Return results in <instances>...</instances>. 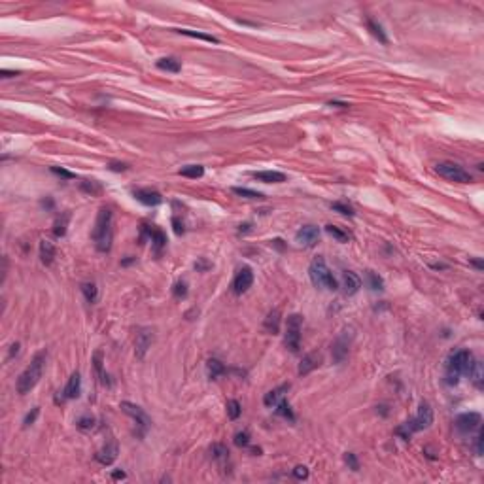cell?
I'll use <instances>...</instances> for the list:
<instances>
[{
	"label": "cell",
	"instance_id": "cell-59",
	"mask_svg": "<svg viewBox=\"0 0 484 484\" xmlns=\"http://www.w3.org/2000/svg\"><path fill=\"white\" fill-rule=\"evenodd\" d=\"M273 244L277 246L278 250H282V248H284V244H282V241H280V239H277V241H273Z\"/></svg>",
	"mask_w": 484,
	"mask_h": 484
},
{
	"label": "cell",
	"instance_id": "cell-12",
	"mask_svg": "<svg viewBox=\"0 0 484 484\" xmlns=\"http://www.w3.org/2000/svg\"><path fill=\"white\" fill-rule=\"evenodd\" d=\"M295 241L299 242L305 248H312L320 241V229L316 225H303L297 233H295Z\"/></svg>",
	"mask_w": 484,
	"mask_h": 484
},
{
	"label": "cell",
	"instance_id": "cell-49",
	"mask_svg": "<svg viewBox=\"0 0 484 484\" xmlns=\"http://www.w3.org/2000/svg\"><path fill=\"white\" fill-rule=\"evenodd\" d=\"M483 441H484V433L481 432V428H479V435H477V441H475V450H477V454L479 456H483Z\"/></svg>",
	"mask_w": 484,
	"mask_h": 484
},
{
	"label": "cell",
	"instance_id": "cell-52",
	"mask_svg": "<svg viewBox=\"0 0 484 484\" xmlns=\"http://www.w3.org/2000/svg\"><path fill=\"white\" fill-rule=\"evenodd\" d=\"M19 352V343H14V345L10 346V356H8V360H12L14 356H17Z\"/></svg>",
	"mask_w": 484,
	"mask_h": 484
},
{
	"label": "cell",
	"instance_id": "cell-47",
	"mask_svg": "<svg viewBox=\"0 0 484 484\" xmlns=\"http://www.w3.org/2000/svg\"><path fill=\"white\" fill-rule=\"evenodd\" d=\"M52 173L57 174V176H61V178H67V180L76 178V174H72L70 171H67V169H61V167H52Z\"/></svg>",
	"mask_w": 484,
	"mask_h": 484
},
{
	"label": "cell",
	"instance_id": "cell-16",
	"mask_svg": "<svg viewBox=\"0 0 484 484\" xmlns=\"http://www.w3.org/2000/svg\"><path fill=\"white\" fill-rule=\"evenodd\" d=\"M146 237H150V241H152V244H154V248H156L157 254H159V252L167 246V237H165V233H163L161 229H157V227L142 225V241H144Z\"/></svg>",
	"mask_w": 484,
	"mask_h": 484
},
{
	"label": "cell",
	"instance_id": "cell-28",
	"mask_svg": "<svg viewBox=\"0 0 484 484\" xmlns=\"http://www.w3.org/2000/svg\"><path fill=\"white\" fill-rule=\"evenodd\" d=\"M174 33L184 36H191V38H199V40H205V42H210V44H218L220 40L216 36L212 35H205V33H197V31H190V29H173Z\"/></svg>",
	"mask_w": 484,
	"mask_h": 484
},
{
	"label": "cell",
	"instance_id": "cell-22",
	"mask_svg": "<svg viewBox=\"0 0 484 484\" xmlns=\"http://www.w3.org/2000/svg\"><path fill=\"white\" fill-rule=\"evenodd\" d=\"M256 180L259 182H265V184H282L286 182V174L278 173V171H259V173L252 174Z\"/></svg>",
	"mask_w": 484,
	"mask_h": 484
},
{
	"label": "cell",
	"instance_id": "cell-41",
	"mask_svg": "<svg viewBox=\"0 0 484 484\" xmlns=\"http://www.w3.org/2000/svg\"><path fill=\"white\" fill-rule=\"evenodd\" d=\"M173 295L176 299H184L188 297V284L186 282H176L173 288Z\"/></svg>",
	"mask_w": 484,
	"mask_h": 484
},
{
	"label": "cell",
	"instance_id": "cell-15",
	"mask_svg": "<svg viewBox=\"0 0 484 484\" xmlns=\"http://www.w3.org/2000/svg\"><path fill=\"white\" fill-rule=\"evenodd\" d=\"M118 454H120V447H118L116 441H112V443L104 445L103 449L95 454V460H97L101 466H112V464L116 462Z\"/></svg>",
	"mask_w": 484,
	"mask_h": 484
},
{
	"label": "cell",
	"instance_id": "cell-7",
	"mask_svg": "<svg viewBox=\"0 0 484 484\" xmlns=\"http://www.w3.org/2000/svg\"><path fill=\"white\" fill-rule=\"evenodd\" d=\"M301 329H303V316L301 314H290L286 322V335L284 343L290 348V352L297 354L301 348Z\"/></svg>",
	"mask_w": 484,
	"mask_h": 484
},
{
	"label": "cell",
	"instance_id": "cell-2",
	"mask_svg": "<svg viewBox=\"0 0 484 484\" xmlns=\"http://www.w3.org/2000/svg\"><path fill=\"white\" fill-rule=\"evenodd\" d=\"M93 242L95 248L99 252H110L112 248V241H114V214L110 208H101L97 222H95V229H93Z\"/></svg>",
	"mask_w": 484,
	"mask_h": 484
},
{
	"label": "cell",
	"instance_id": "cell-38",
	"mask_svg": "<svg viewBox=\"0 0 484 484\" xmlns=\"http://www.w3.org/2000/svg\"><path fill=\"white\" fill-rule=\"evenodd\" d=\"M233 193L239 197H244V199H263V193L248 190V188H233Z\"/></svg>",
	"mask_w": 484,
	"mask_h": 484
},
{
	"label": "cell",
	"instance_id": "cell-3",
	"mask_svg": "<svg viewBox=\"0 0 484 484\" xmlns=\"http://www.w3.org/2000/svg\"><path fill=\"white\" fill-rule=\"evenodd\" d=\"M432 424H433L432 405H430L428 401H422V403H420V407H418V413H416L415 418H413V420H409V422H405L403 426H399L398 430H396V435H399L403 441H411L413 433L424 432V430H428Z\"/></svg>",
	"mask_w": 484,
	"mask_h": 484
},
{
	"label": "cell",
	"instance_id": "cell-29",
	"mask_svg": "<svg viewBox=\"0 0 484 484\" xmlns=\"http://www.w3.org/2000/svg\"><path fill=\"white\" fill-rule=\"evenodd\" d=\"M326 231H328V235H331L335 241L341 242V244H346V242L352 239V235H350V233L343 231V229H341V227H337V225H326Z\"/></svg>",
	"mask_w": 484,
	"mask_h": 484
},
{
	"label": "cell",
	"instance_id": "cell-14",
	"mask_svg": "<svg viewBox=\"0 0 484 484\" xmlns=\"http://www.w3.org/2000/svg\"><path fill=\"white\" fill-rule=\"evenodd\" d=\"M133 197L142 203L144 207H157V205H161L163 203V197H161V193L156 190H150V188H144V190H135L133 191Z\"/></svg>",
	"mask_w": 484,
	"mask_h": 484
},
{
	"label": "cell",
	"instance_id": "cell-54",
	"mask_svg": "<svg viewBox=\"0 0 484 484\" xmlns=\"http://www.w3.org/2000/svg\"><path fill=\"white\" fill-rule=\"evenodd\" d=\"M430 267H432V269H435V271H445V269H449V267H447L445 263H432Z\"/></svg>",
	"mask_w": 484,
	"mask_h": 484
},
{
	"label": "cell",
	"instance_id": "cell-46",
	"mask_svg": "<svg viewBox=\"0 0 484 484\" xmlns=\"http://www.w3.org/2000/svg\"><path fill=\"white\" fill-rule=\"evenodd\" d=\"M108 169L114 171V173H123V171L129 169V165H127V163H120V161H110V163H108Z\"/></svg>",
	"mask_w": 484,
	"mask_h": 484
},
{
	"label": "cell",
	"instance_id": "cell-25",
	"mask_svg": "<svg viewBox=\"0 0 484 484\" xmlns=\"http://www.w3.org/2000/svg\"><path fill=\"white\" fill-rule=\"evenodd\" d=\"M225 371H227V369H225V365L220 362V360L210 358V360L207 362V373H208V377H210L212 380H216L218 377H222Z\"/></svg>",
	"mask_w": 484,
	"mask_h": 484
},
{
	"label": "cell",
	"instance_id": "cell-35",
	"mask_svg": "<svg viewBox=\"0 0 484 484\" xmlns=\"http://www.w3.org/2000/svg\"><path fill=\"white\" fill-rule=\"evenodd\" d=\"M367 280H369V288H371L373 292H380V290H384V280H382L377 273L367 271Z\"/></svg>",
	"mask_w": 484,
	"mask_h": 484
},
{
	"label": "cell",
	"instance_id": "cell-9",
	"mask_svg": "<svg viewBox=\"0 0 484 484\" xmlns=\"http://www.w3.org/2000/svg\"><path fill=\"white\" fill-rule=\"evenodd\" d=\"M483 424V416L479 413H464L456 418V430L460 433H473L477 432Z\"/></svg>",
	"mask_w": 484,
	"mask_h": 484
},
{
	"label": "cell",
	"instance_id": "cell-50",
	"mask_svg": "<svg viewBox=\"0 0 484 484\" xmlns=\"http://www.w3.org/2000/svg\"><path fill=\"white\" fill-rule=\"evenodd\" d=\"M173 225H174V233H176V235H184V224H180L178 218H173Z\"/></svg>",
	"mask_w": 484,
	"mask_h": 484
},
{
	"label": "cell",
	"instance_id": "cell-30",
	"mask_svg": "<svg viewBox=\"0 0 484 484\" xmlns=\"http://www.w3.org/2000/svg\"><path fill=\"white\" fill-rule=\"evenodd\" d=\"M93 365H95V371H97L101 382H103L104 386H108L110 380H108V375H104V369H103V350H97V352L93 354Z\"/></svg>",
	"mask_w": 484,
	"mask_h": 484
},
{
	"label": "cell",
	"instance_id": "cell-17",
	"mask_svg": "<svg viewBox=\"0 0 484 484\" xmlns=\"http://www.w3.org/2000/svg\"><path fill=\"white\" fill-rule=\"evenodd\" d=\"M320 363H322V354H320V352H311V354H307V356L301 360V363H299V377L311 375L314 369L320 367Z\"/></svg>",
	"mask_w": 484,
	"mask_h": 484
},
{
	"label": "cell",
	"instance_id": "cell-48",
	"mask_svg": "<svg viewBox=\"0 0 484 484\" xmlns=\"http://www.w3.org/2000/svg\"><path fill=\"white\" fill-rule=\"evenodd\" d=\"M38 415H40V409H38V407H35V409H33V411L29 413V415L25 416V422H23V424H25V426H31V424H35V420L38 418Z\"/></svg>",
	"mask_w": 484,
	"mask_h": 484
},
{
	"label": "cell",
	"instance_id": "cell-33",
	"mask_svg": "<svg viewBox=\"0 0 484 484\" xmlns=\"http://www.w3.org/2000/svg\"><path fill=\"white\" fill-rule=\"evenodd\" d=\"M80 190L84 191V193H89V195H101L103 193V186L97 180H84L80 184Z\"/></svg>",
	"mask_w": 484,
	"mask_h": 484
},
{
	"label": "cell",
	"instance_id": "cell-13",
	"mask_svg": "<svg viewBox=\"0 0 484 484\" xmlns=\"http://www.w3.org/2000/svg\"><path fill=\"white\" fill-rule=\"evenodd\" d=\"M350 331L345 329L339 337H337V341L333 343V360L337 363H343L346 360V356H348V345H350V339H352V335H348Z\"/></svg>",
	"mask_w": 484,
	"mask_h": 484
},
{
	"label": "cell",
	"instance_id": "cell-6",
	"mask_svg": "<svg viewBox=\"0 0 484 484\" xmlns=\"http://www.w3.org/2000/svg\"><path fill=\"white\" fill-rule=\"evenodd\" d=\"M435 173L441 178L449 180V182H456V184H469L473 180V176L467 173L466 169H462L460 165L452 163V161H441L435 165Z\"/></svg>",
	"mask_w": 484,
	"mask_h": 484
},
{
	"label": "cell",
	"instance_id": "cell-34",
	"mask_svg": "<svg viewBox=\"0 0 484 484\" xmlns=\"http://www.w3.org/2000/svg\"><path fill=\"white\" fill-rule=\"evenodd\" d=\"M82 292L86 295L87 303H97V297H99V290H97V286L95 284H91V282H86V284H82Z\"/></svg>",
	"mask_w": 484,
	"mask_h": 484
},
{
	"label": "cell",
	"instance_id": "cell-42",
	"mask_svg": "<svg viewBox=\"0 0 484 484\" xmlns=\"http://www.w3.org/2000/svg\"><path fill=\"white\" fill-rule=\"evenodd\" d=\"M76 426H78L80 430H84V432H87V430H93V428H95V418H91V416H84V418H80V420L76 422Z\"/></svg>",
	"mask_w": 484,
	"mask_h": 484
},
{
	"label": "cell",
	"instance_id": "cell-21",
	"mask_svg": "<svg viewBox=\"0 0 484 484\" xmlns=\"http://www.w3.org/2000/svg\"><path fill=\"white\" fill-rule=\"evenodd\" d=\"M280 318H282V314H280L278 309L271 311L267 314L265 322H263V329H265L269 335H278V331H280Z\"/></svg>",
	"mask_w": 484,
	"mask_h": 484
},
{
	"label": "cell",
	"instance_id": "cell-18",
	"mask_svg": "<svg viewBox=\"0 0 484 484\" xmlns=\"http://www.w3.org/2000/svg\"><path fill=\"white\" fill-rule=\"evenodd\" d=\"M339 288H343V292L345 295H354L360 292V288H362V280L360 277L356 275V273H352V271H345L343 273V282H341V286Z\"/></svg>",
	"mask_w": 484,
	"mask_h": 484
},
{
	"label": "cell",
	"instance_id": "cell-24",
	"mask_svg": "<svg viewBox=\"0 0 484 484\" xmlns=\"http://www.w3.org/2000/svg\"><path fill=\"white\" fill-rule=\"evenodd\" d=\"M40 259H42L44 265H52L53 259H55V246L48 239L40 241Z\"/></svg>",
	"mask_w": 484,
	"mask_h": 484
},
{
	"label": "cell",
	"instance_id": "cell-10",
	"mask_svg": "<svg viewBox=\"0 0 484 484\" xmlns=\"http://www.w3.org/2000/svg\"><path fill=\"white\" fill-rule=\"evenodd\" d=\"M154 339H156V335H154V329L150 328H140L138 333H137V341H135V354H137V358H144L146 356V352L152 348L154 345Z\"/></svg>",
	"mask_w": 484,
	"mask_h": 484
},
{
	"label": "cell",
	"instance_id": "cell-20",
	"mask_svg": "<svg viewBox=\"0 0 484 484\" xmlns=\"http://www.w3.org/2000/svg\"><path fill=\"white\" fill-rule=\"evenodd\" d=\"M80 390H82V377H80V373L76 371V373L70 375L69 382H67V386H65V390H63V398L76 399L80 396Z\"/></svg>",
	"mask_w": 484,
	"mask_h": 484
},
{
	"label": "cell",
	"instance_id": "cell-40",
	"mask_svg": "<svg viewBox=\"0 0 484 484\" xmlns=\"http://www.w3.org/2000/svg\"><path fill=\"white\" fill-rule=\"evenodd\" d=\"M331 210H335V212H339V214H343V216H354V214H356L354 208L350 207V205H346V203H333V205H331Z\"/></svg>",
	"mask_w": 484,
	"mask_h": 484
},
{
	"label": "cell",
	"instance_id": "cell-58",
	"mask_svg": "<svg viewBox=\"0 0 484 484\" xmlns=\"http://www.w3.org/2000/svg\"><path fill=\"white\" fill-rule=\"evenodd\" d=\"M42 207H46V208H50V210H52V208H53V199H48V201H42Z\"/></svg>",
	"mask_w": 484,
	"mask_h": 484
},
{
	"label": "cell",
	"instance_id": "cell-5",
	"mask_svg": "<svg viewBox=\"0 0 484 484\" xmlns=\"http://www.w3.org/2000/svg\"><path fill=\"white\" fill-rule=\"evenodd\" d=\"M309 277H311L312 284L316 288H322V290H329V292H335L339 290V282L335 280L333 273L329 271L328 263L322 256H316L314 259L311 261L309 265Z\"/></svg>",
	"mask_w": 484,
	"mask_h": 484
},
{
	"label": "cell",
	"instance_id": "cell-19",
	"mask_svg": "<svg viewBox=\"0 0 484 484\" xmlns=\"http://www.w3.org/2000/svg\"><path fill=\"white\" fill-rule=\"evenodd\" d=\"M290 384H282V386H278L275 390H271V392H267L265 394V398H263V403H265V407H269V409H273V407H277L278 403L282 401V399L286 398V394L290 392Z\"/></svg>",
	"mask_w": 484,
	"mask_h": 484
},
{
	"label": "cell",
	"instance_id": "cell-57",
	"mask_svg": "<svg viewBox=\"0 0 484 484\" xmlns=\"http://www.w3.org/2000/svg\"><path fill=\"white\" fill-rule=\"evenodd\" d=\"M112 479H125V473H123V471H114V473H112Z\"/></svg>",
	"mask_w": 484,
	"mask_h": 484
},
{
	"label": "cell",
	"instance_id": "cell-32",
	"mask_svg": "<svg viewBox=\"0 0 484 484\" xmlns=\"http://www.w3.org/2000/svg\"><path fill=\"white\" fill-rule=\"evenodd\" d=\"M178 174L186 176V178H201L205 174V167H201V165H186V167H182L178 171Z\"/></svg>",
	"mask_w": 484,
	"mask_h": 484
},
{
	"label": "cell",
	"instance_id": "cell-11",
	"mask_svg": "<svg viewBox=\"0 0 484 484\" xmlns=\"http://www.w3.org/2000/svg\"><path fill=\"white\" fill-rule=\"evenodd\" d=\"M252 284H254V271H252V267H242V269H239V273L235 275L233 292L237 295H241L244 292H248L252 288Z\"/></svg>",
	"mask_w": 484,
	"mask_h": 484
},
{
	"label": "cell",
	"instance_id": "cell-55",
	"mask_svg": "<svg viewBox=\"0 0 484 484\" xmlns=\"http://www.w3.org/2000/svg\"><path fill=\"white\" fill-rule=\"evenodd\" d=\"M471 265L475 267V269H479V271H483V259H471Z\"/></svg>",
	"mask_w": 484,
	"mask_h": 484
},
{
	"label": "cell",
	"instance_id": "cell-27",
	"mask_svg": "<svg viewBox=\"0 0 484 484\" xmlns=\"http://www.w3.org/2000/svg\"><path fill=\"white\" fill-rule=\"evenodd\" d=\"M367 29H369V33L375 36L380 44H388V36H386V33H384V29H382L380 23H377L375 19L367 17Z\"/></svg>",
	"mask_w": 484,
	"mask_h": 484
},
{
	"label": "cell",
	"instance_id": "cell-31",
	"mask_svg": "<svg viewBox=\"0 0 484 484\" xmlns=\"http://www.w3.org/2000/svg\"><path fill=\"white\" fill-rule=\"evenodd\" d=\"M210 454H212V458H214L216 462H220V464L227 462V458H229V450H227V447L222 445V443L212 445V447H210Z\"/></svg>",
	"mask_w": 484,
	"mask_h": 484
},
{
	"label": "cell",
	"instance_id": "cell-56",
	"mask_svg": "<svg viewBox=\"0 0 484 484\" xmlns=\"http://www.w3.org/2000/svg\"><path fill=\"white\" fill-rule=\"evenodd\" d=\"M329 106H339V108H348V103H339V101H331Z\"/></svg>",
	"mask_w": 484,
	"mask_h": 484
},
{
	"label": "cell",
	"instance_id": "cell-43",
	"mask_svg": "<svg viewBox=\"0 0 484 484\" xmlns=\"http://www.w3.org/2000/svg\"><path fill=\"white\" fill-rule=\"evenodd\" d=\"M235 445L237 447H242V449H246L248 445H250V433L248 432H239L235 435Z\"/></svg>",
	"mask_w": 484,
	"mask_h": 484
},
{
	"label": "cell",
	"instance_id": "cell-51",
	"mask_svg": "<svg viewBox=\"0 0 484 484\" xmlns=\"http://www.w3.org/2000/svg\"><path fill=\"white\" fill-rule=\"evenodd\" d=\"M195 269H197V271H207V269H210V263L205 259H199L195 263Z\"/></svg>",
	"mask_w": 484,
	"mask_h": 484
},
{
	"label": "cell",
	"instance_id": "cell-36",
	"mask_svg": "<svg viewBox=\"0 0 484 484\" xmlns=\"http://www.w3.org/2000/svg\"><path fill=\"white\" fill-rule=\"evenodd\" d=\"M277 415L284 416V418H288V420H292V422L295 420L294 411H292V407H290V403H288L286 399H282V401L277 405Z\"/></svg>",
	"mask_w": 484,
	"mask_h": 484
},
{
	"label": "cell",
	"instance_id": "cell-39",
	"mask_svg": "<svg viewBox=\"0 0 484 484\" xmlns=\"http://www.w3.org/2000/svg\"><path fill=\"white\" fill-rule=\"evenodd\" d=\"M469 377H473V380L477 384V388H483V365L479 362L473 363V369L469 373Z\"/></svg>",
	"mask_w": 484,
	"mask_h": 484
},
{
	"label": "cell",
	"instance_id": "cell-37",
	"mask_svg": "<svg viewBox=\"0 0 484 484\" xmlns=\"http://www.w3.org/2000/svg\"><path fill=\"white\" fill-rule=\"evenodd\" d=\"M242 413V407L241 403L237 401V399H229L227 401V416L231 418V420H237Z\"/></svg>",
	"mask_w": 484,
	"mask_h": 484
},
{
	"label": "cell",
	"instance_id": "cell-1",
	"mask_svg": "<svg viewBox=\"0 0 484 484\" xmlns=\"http://www.w3.org/2000/svg\"><path fill=\"white\" fill-rule=\"evenodd\" d=\"M46 358H48V352L46 350H38L31 363L27 365V369L19 375L17 382H16V390H17L19 396H27L36 384L40 382L42 375H44V367H46Z\"/></svg>",
	"mask_w": 484,
	"mask_h": 484
},
{
	"label": "cell",
	"instance_id": "cell-23",
	"mask_svg": "<svg viewBox=\"0 0 484 484\" xmlns=\"http://www.w3.org/2000/svg\"><path fill=\"white\" fill-rule=\"evenodd\" d=\"M156 67L163 72H171V74H178L182 70V63L174 57H163L156 63Z\"/></svg>",
	"mask_w": 484,
	"mask_h": 484
},
{
	"label": "cell",
	"instance_id": "cell-53",
	"mask_svg": "<svg viewBox=\"0 0 484 484\" xmlns=\"http://www.w3.org/2000/svg\"><path fill=\"white\" fill-rule=\"evenodd\" d=\"M0 74H2V78H14V76H19L17 70H2Z\"/></svg>",
	"mask_w": 484,
	"mask_h": 484
},
{
	"label": "cell",
	"instance_id": "cell-45",
	"mask_svg": "<svg viewBox=\"0 0 484 484\" xmlns=\"http://www.w3.org/2000/svg\"><path fill=\"white\" fill-rule=\"evenodd\" d=\"M294 477L297 481H305V479H309V469L305 466H297L294 469Z\"/></svg>",
	"mask_w": 484,
	"mask_h": 484
},
{
	"label": "cell",
	"instance_id": "cell-26",
	"mask_svg": "<svg viewBox=\"0 0 484 484\" xmlns=\"http://www.w3.org/2000/svg\"><path fill=\"white\" fill-rule=\"evenodd\" d=\"M70 222V212H63L57 220H55V225H53V235L55 237H65L67 235V227H69Z\"/></svg>",
	"mask_w": 484,
	"mask_h": 484
},
{
	"label": "cell",
	"instance_id": "cell-4",
	"mask_svg": "<svg viewBox=\"0 0 484 484\" xmlns=\"http://www.w3.org/2000/svg\"><path fill=\"white\" fill-rule=\"evenodd\" d=\"M475 358L469 350H458L454 352L447 362V382L449 384H458L462 375H469L473 369Z\"/></svg>",
	"mask_w": 484,
	"mask_h": 484
},
{
	"label": "cell",
	"instance_id": "cell-44",
	"mask_svg": "<svg viewBox=\"0 0 484 484\" xmlns=\"http://www.w3.org/2000/svg\"><path fill=\"white\" fill-rule=\"evenodd\" d=\"M345 462H346V466L350 467L352 471H358V469H360V462H358L356 454H352V452H346V454H345Z\"/></svg>",
	"mask_w": 484,
	"mask_h": 484
},
{
	"label": "cell",
	"instance_id": "cell-8",
	"mask_svg": "<svg viewBox=\"0 0 484 484\" xmlns=\"http://www.w3.org/2000/svg\"><path fill=\"white\" fill-rule=\"evenodd\" d=\"M120 409L137 422V426H138V437H144L146 432L150 430V426H152V420H150V416L144 413V409L138 407V405H135V403H131V401H121Z\"/></svg>",
	"mask_w": 484,
	"mask_h": 484
}]
</instances>
